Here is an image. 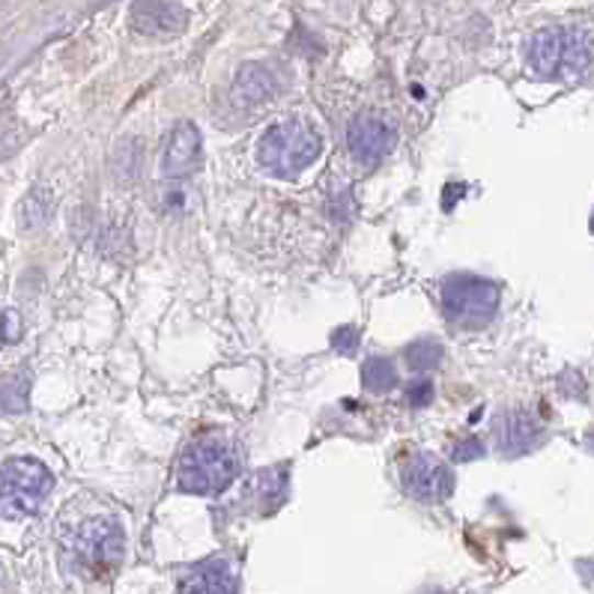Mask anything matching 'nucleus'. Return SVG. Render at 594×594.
<instances>
[{"instance_id": "nucleus-1", "label": "nucleus", "mask_w": 594, "mask_h": 594, "mask_svg": "<svg viewBox=\"0 0 594 594\" xmlns=\"http://www.w3.org/2000/svg\"><path fill=\"white\" fill-rule=\"evenodd\" d=\"M239 475V448L231 436L203 434L191 439L180 457L177 481L194 496H215L231 487Z\"/></svg>"}, {"instance_id": "nucleus-2", "label": "nucleus", "mask_w": 594, "mask_h": 594, "mask_svg": "<svg viewBox=\"0 0 594 594\" xmlns=\"http://www.w3.org/2000/svg\"><path fill=\"white\" fill-rule=\"evenodd\" d=\"M320 153H323V138L317 135V128L296 117L269 126L257 144V161L281 180H290L311 168L320 159Z\"/></svg>"}, {"instance_id": "nucleus-3", "label": "nucleus", "mask_w": 594, "mask_h": 594, "mask_svg": "<svg viewBox=\"0 0 594 594\" xmlns=\"http://www.w3.org/2000/svg\"><path fill=\"white\" fill-rule=\"evenodd\" d=\"M529 64L541 78H580L592 66V33L585 27H541L529 40Z\"/></svg>"}, {"instance_id": "nucleus-4", "label": "nucleus", "mask_w": 594, "mask_h": 594, "mask_svg": "<svg viewBox=\"0 0 594 594\" xmlns=\"http://www.w3.org/2000/svg\"><path fill=\"white\" fill-rule=\"evenodd\" d=\"M52 469L36 457H10L0 467V517L3 520H27L43 502L52 496Z\"/></svg>"}, {"instance_id": "nucleus-5", "label": "nucleus", "mask_w": 594, "mask_h": 594, "mask_svg": "<svg viewBox=\"0 0 594 594\" xmlns=\"http://www.w3.org/2000/svg\"><path fill=\"white\" fill-rule=\"evenodd\" d=\"M502 290L496 281L478 276H451L442 284V311L448 323L463 329H481L487 326L496 309H500Z\"/></svg>"}, {"instance_id": "nucleus-6", "label": "nucleus", "mask_w": 594, "mask_h": 594, "mask_svg": "<svg viewBox=\"0 0 594 594\" xmlns=\"http://www.w3.org/2000/svg\"><path fill=\"white\" fill-rule=\"evenodd\" d=\"M126 538L114 520H87L72 538L75 562L87 573H108L123 562Z\"/></svg>"}, {"instance_id": "nucleus-7", "label": "nucleus", "mask_w": 594, "mask_h": 594, "mask_svg": "<svg viewBox=\"0 0 594 594\" xmlns=\"http://www.w3.org/2000/svg\"><path fill=\"white\" fill-rule=\"evenodd\" d=\"M401 481L413 500L427 502V505H436L455 493V472L430 455L410 457L401 472Z\"/></svg>"}, {"instance_id": "nucleus-8", "label": "nucleus", "mask_w": 594, "mask_h": 594, "mask_svg": "<svg viewBox=\"0 0 594 594\" xmlns=\"http://www.w3.org/2000/svg\"><path fill=\"white\" fill-rule=\"evenodd\" d=\"M394 128L380 117H371V114H361L347 126V147H350V156L356 165H365V168H373L380 165L394 147Z\"/></svg>"}, {"instance_id": "nucleus-9", "label": "nucleus", "mask_w": 594, "mask_h": 594, "mask_svg": "<svg viewBox=\"0 0 594 594\" xmlns=\"http://www.w3.org/2000/svg\"><path fill=\"white\" fill-rule=\"evenodd\" d=\"M189 12L180 0H135L132 7V27L144 36H177L186 31Z\"/></svg>"}, {"instance_id": "nucleus-10", "label": "nucleus", "mask_w": 594, "mask_h": 594, "mask_svg": "<svg viewBox=\"0 0 594 594\" xmlns=\"http://www.w3.org/2000/svg\"><path fill=\"white\" fill-rule=\"evenodd\" d=\"M493 439H496L500 455L523 457L541 446L543 430L526 410H511V413L496 415V422H493Z\"/></svg>"}, {"instance_id": "nucleus-11", "label": "nucleus", "mask_w": 594, "mask_h": 594, "mask_svg": "<svg viewBox=\"0 0 594 594\" xmlns=\"http://www.w3.org/2000/svg\"><path fill=\"white\" fill-rule=\"evenodd\" d=\"M198 165H201V128L189 120L177 123L161 156V173L170 180H180V177H189Z\"/></svg>"}, {"instance_id": "nucleus-12", "label": "nucleus", "mask_w": 594, "mask_h": 594, "mask_svg": "<svg viewBox=\"0 0 594 594\" xmlns=\"http://www.w3.org/2000/svg\"><path fill=\"white\" fill-rule=\"evenodd\" d=\"M180 592L191 594H234L239 592V576L224 559H210V562L194 564L191 571L180 576Z\"/></svg>"}, {"instance_id": "nucleus-13", "label": "nucleus", "mask_w": 594, "mask_h": 594, "mask_svg": "<svg viewBox=\"0 0 594 594\" xmlns=\"http://www.w3.org/2000/svg\"><path fill=\"white\" fill-rule=\"evenodd\" d=\"M278 81L260 64H245L234 81V102L236 105H264L269 99H276Z\"/></svg>"}, {"instance_id": "nucleus-14", "label": "nucleus", "mask_w": 594, "mask_h": 594, "mask_svg": "<svg viewBox=\"0 0 594 594\" xmlns=\"http://www.w3.org/2000/svg\"><path fill=\"white\" fill-rule=\"evenodd\" d=\"M287 484H290V469L287 467H269L257 472L255 490L264 511H276L278 505H284Z\"/></svg>"}, {"instance_id": "nucleus-15", "label": "nucleus", "mask_w": 594, "mask_h": 594, "mask_svg": "<svg viewBox=\"0 0 594 594\" xmlns=\"http://www.w3.org/2000/svg\"><path fill=\"white\" fill-rule=\"evenodd\" d=\"M361 385L371 394L392 392L394 385H397V368L389 359H382V356H371L361 365Z\"/></svg>"}, {"instance_id": "nucleus-16", "label": "nucleus", "mask_w": 594, "mask_h": 594, "mask_svg": "<svg viewBox=\"0 0 594 594\" xmlns=\"http://www.w3.org/2000/svg\"><path fill=\"white\" fill-rule=\"evenodd\" d=\"M404 356H406V365H410L413 371H434V368H439V361H442L446 350H442V344H439V340L418 338L406 347Z\"/></svg>"}, {"instance_id": "nucleus-17", "label": "nucleus", "mask_w": 594, "mask_h": 594, "mask_svg": "<svg viewBox=\"0 0 594 594\" xmlns=\"http://www.w3.org/2000/svg\"><path fill=\"white\" fill-rule=\"evenodd\" d=\"M54 210V198L48 189H33L22 203V231H36L48 222Z\"/></svg>"}, {"instance_id": "nucleus-18", "label": "nucleus", "mask_w": 594, "mask_h": 594, "mask_svg": "<svg viewBox=\"0 0 594 594\" xmlns=\"http://www.w3.org/2000/svg\"><path fill=\"white\" fill-rule=\"evenodd\" d=\"M31 401V373H19L0 385V406L7 413H24Z\"/></svg>"}, {"instance_id": "nucleus-19", "label": "nucleus", "mask_w": 594, "mask_h": 594, "mask_svg": "<svg viewBox=\"0 0 594 594\" xmlns=\"http://www.w3.org/2000/svg\"><path fill=\"white\" fill-rule=\"evenodd\" d=\"M478 457H484V442L478 436H467V439L451 446V460L455 463H469V460H478Z\"/></svg>"}, {"instance_id": "nucleus-20", "label": "nucleus", "mask_w": 594, "mask_h": 594, "mask_svg": "<svg viewBox=\"0 0 594 594\" xmlns=\"http://www.w3.org/2000/svg\"><path fill=\"white\" fill-rule=\"evenodd\" d=\"M359 347V329L352 326H340V329L332 332V350L340 352V356H352Z\"/></svg>"}, {"instance_id": "nucleus-21", "label": "nucleus", "mask_w": 594, "mask_h": 594, "mask_svg": "<svg viewBox=\"0 0 594 594\" xmlns=\"http://www.w3.org/2000/svg\"><path fill=\"white\" fill-rule=\"evenodd\" d=\"M406 401H410V406H415V410H425V406L434 404V382H413V385L406 389Z\"/></svg>"}, {"instance_id": "nucleus-22", "label": "nucleus", "mask_w": 594, "mask_h": 594, "mask_svg": "<svg viewBox=\"0 0 594 594\" xmlns=\"http://www.w3.org/2000/svg\"><path fill=\"white\" fill-rule=\"evenodd\" d=\"M22 338V317L15 311H3L0 314V340L3 344H15Z\"/></svg>"}]
</instances>
